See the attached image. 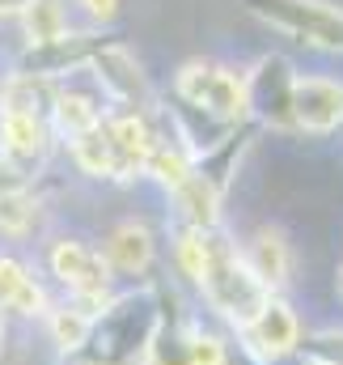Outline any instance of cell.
<instances>
[{"label":"cell","instance_id":"1","mask_svg":"<svg viewBox=\"0 0 343 365\" xmlns=\"http://www.w3.org/2000/svg\"><path fill=\"white\" fill-rule=\"evenodd\" d=\"M157 323H162L157 280L115 289L102 302V310H93L85 344L60 357V365H149Z\"/></svg>","mask_w":343,"mask_h":365},{"label":"cell","instance_id":"2","mask_svg":"<svg viewBox=\"0 0 343 365\" xmlns=\"http://www.w3.org/2000/svg\"><path fill=\"white\" fill-rule=\"evenodd\" d=\"M195 293L208 306V319L216 327H225V331H246L250 319L263 310V302L271 297V289L246 264L242 242L225 225L208 230V259H204V272H199Z\"/></svg>","mask_w":343,"mask_h":365},{"label":"cell","instance_id":"3","mask_svg":"<svg viewBox=\"0 0 343 365\" xmlns=\"http://www.w3.org/2000/svg\"><path fill=\"white\" fill-rule=\"evenodd\" d=\"M170 102L199 110L221 128L246 123V64L221 56H191L170 73Z\"/></svg>","mask_w":343,"mask_h":365},{"label":"cell","instance_id":"4","mask_svg":"<svg viewBox=\"0 0 343 365\" xmlns=\"http://www.w3.org/2000/svg\"><path fill=\"white\" fill-rule=\"evenodd\" d=\"M43 272L60 289V297H73L89 310H102V302L119 289L102 247L81 234H47L43 238Z\"/></svg>","mask_w":343,"mask_h":365},{"label":"cell","instance_id":"5","mask_svg":"<svg viewBox=\"0 0 343 365\" xmlns=\"http://www.w3.org/2000/svg\"><path fill=\"white\" fill-rule=\"evenodd\" d=\"M258 26L292 38L305 51L343 60V4L339 0H242Z\"/></svg>","mask_w":343,"mask_h":365},{"label":"cell","instance_id":"6","mask_svg":"<svg viewBox=\"0 0 343 365\" xmlns=\"http://www.w3.org/2000/svg\"><path fill=\"white\" fill-rule=\"evenodd\" d=\"M297 64L284 51H258L246 64V119L258 132L297 136L292 123V90H297Z\"/></svg>","mask_w":343,"mask_h":365},{"label":"cell","instance_id":"7","mask_svg":"<svg viewBox=\"0 0 343 365\" xmlns=\"http://www.w3.org/2000/svg\"><path fill=\"white\" fill-rule=\"evenodd\" d=\"M89 73L97 81V90L106 93L110 110H140V115H157L162 110V93L153 86V77L144 73L140 56L123 38L110 34L97 47V56L89 60Z\"/></svg>","mask_w":343,"mask_h":365},{"label":"cell","instance_id":"8","mask_svg":"<svg viewBox=\"0 0 343 365\" xmlns=\"http://www.w3.org/2000/svg\"><path fill=\"white\" fill-rule=\"evenodd\" d=\"M106 38H110L106 30L77 26V30H68L64 38H51V43H34V47H21L17 43L4 68L9 73H26V77H43V81H64L68 73L89 68V60L97 56V47Z\"/></svg>","mask_w":343,"mask_h":365},{"label":"cell","instance_id":"9","mask_svg":"<svg viewBox=\"0 0 343 365\" xmlns=\"http://www.w3.org/2000/svg\"><path fill=\"white\" fill-rule=\"evenodd\" d=\"M106 115H110V102H106V93L97 90L89 68L68 73L64 81H56L51 106H47V123H51L56 145H68V140L85 136L89 128H97Z\"/></svg>","mask_w":343,"mask_h":365},{"label":"cell","instance_id":"10","mask_svg":"<svg viewBox=\"0 0 343 365\" xmlns=\"http://www.w3.org/2000/svg\"><path fill=\"white\" fill-rule=\"evenodd\" d=\"M0 153H4V162H9L21 179L34 182L47 170L51 153H56V136H51L47 115L0 106Z\"/></svg>","mask_w":343,"mask_h":365},{"label":"cell","instance_id":"11","mask_svg":"<svg viewBox=\"0 0 343 365\" xmlns=\"http://www.w3.org/2000/svg\"><path fill=\"white\" fill-rule=\"evenodd\" d=\"M102 255L110 264L115 280H132V284H149L153 268L162 259V238L144 217H123L106 230L102 238Z\"/></svg>","mask_w":343,"mask_h":365},{"label":"cell","instance_id":"12","mask_svg":"<svg viewBox=\"0 0 343 365\" xmlns=\"http://www.w3.org/2000/svg\"><path fill=\"white\" fill-rule=\"evenodd\" d=\"M51 289L38 276V268L21 255L0 247V314L4 319H21V323H43L51 310Z\"/></svg>","mask_w":343,"mask_h":365},{"label":"cell","instance_id":"13","mask_svg":"<svg viewBox=\"0 0 343 365\" xmlns=\"http://www.w3.org/2000/svg\"><path fill=\"white\" fill-rule=\"evenodd\" d=\"M297 136H335L343 128V77L301 73L292 90Z\"/></svg>","mask_w":343,"mask_h":365},{"label":"cell","instance_id":"14","mask_svg":"<svg viewBox=\"0 0 343 365\" xmlns=\"http://www.w3.org/2000/svg\"><path fill=\"white\" fill-rule=\"evenodd\" d=\"M242 336L250 340V349L258 357H267L275 365V361H288V357L301 353V336L305 331H301V314L292 310V302L284 293H271Z\"/></svg>","mask_w":343,"mask_h":365},{"label":"cell","instance_id":"15","mask_svg":"<svg viewBox=\"0 0 343 365\" xmlns=\"http://www.w3.org/2000/svg\"><path fill=\"white\" fill-rule=\"evenodd\" d=\"M242 251H246V264L255 268V276L271 289V293H284V289H288L297 255H292V242H288V234H284L280 225H271V221L258 225L255 234L242 242Z\"/></svg>","mask_w":343,"mask_h":365},{"label":"cell","instance_id":"16","mask_svg":"<svg viewBox=\"0 0 343 365\" xmlns=\"http://www.w3.org/2000/svg\"><path fill=\"white\" fill-rule=\"evenodd\" d=\"M166 200H170L174 225H191V230H221L225 225V195L199 170H191Z\"/></svg>","mask_w":343,"mask_h":365},{"label":"cell","instance_id":"17","mask_svg":"<svg viewBox=\"0 0 343 365\" xmlns=\"http://www.w3.org/2000/svg\"><path fill=\"white\" fill-rule=\"evenodd\" d=\"M43 242L47 238V200L30 187L0 195V242Z\"/></svg>","mask_w":343,"mask_h":365},{"label":"cell","instance_id":"18","mask_svg":"<svg viewBox=\"0 0 343 365\" xmlns=\"http://www.w3.org/2000/svg\"><path fill=\"white\" fill-rule=\"evenodd\" d=\"M68 162L73 170L89 182H106V187H123L119 179V158H115V145H110V132H106V119L97 128H89L85 136L68 140Z\"/></svg>","mask_w":343,"mask_h":365},{"label":"cell","instance_id":"19","mask_svg":"<svg viewBox=\"0 0 343 365\" xmlns=\"http://www.w3.org/2000/svg\"><path fill=\"white\" fill-rule=\"evenodd\" d=\"M13 26L21 34L17 43L34 47V43H51V38H64L68 30H77V13H73V0H30Z\"/></svg>","mask_w":343,"mask_h":365},{"label":"cell","instance_id":"20","mask_svg":"<svg viewBox=\"0 0 343 365\" xmlns=\"http://www.w3.org/2000/svg\"><path fill=\"white\" fill-rule=\"evenodd\" d=\"M89 323H93V310H89V306L73 302V297H56V302H51L43 327H47V340L56 344V357H68V353H77V349L85 344Z\"/></svg>","mask_w":343,"mask_h":365},{"label":"cell","instance_id":"21","mask_svg":"<svg viewBox=\"0 0 343 365\" xmlns=\"http://www.w3.org/2000/svg\"><path fill=\"white\" fill-rule=\"evenodd\" d=\"M204 259H208V230H191V225H174L170 234V264L174 276L182 284H199V272H204Z\"/></svg>","mask_w":343,"mask_h":365},{"label":"cell","instance_id":"22","mask_svg":"<svg viewBox=\"0 0 343 365\" xmlns=\"http://www.w3.org/2000/svg\"><path fill=\"white\" fill-rule=\"evenodd\" d=\"M301 361L343 365V327H318L301 336Z\"/></svg>","mask_w":343,"mask_h":365},{"label":"cell","instance_id":"23","mask_svg":"<svg viewBox=\"0 0 343 365\" xmlns=\"http://www.w3.org/2000/svg\"><path fill=\"white\" fill-rule=\"evenodd\" d=\"M73 13H81L89 30H110L123 13V0H73Z\"/></svg>","mask_w":343,"mask_h":365},{"label":"cell","instance_id":"24","mask_svg":"<svg viewBox=\"0 0 343 365\" xmlns=\"http://www.w3.org/2000/svg\"><path fill=\"white\" fill-rule=\"evenodd\" d=\"M225 365H271V361L258 357L242 331H225Z\"/></svg>","mask_w":343,"mask_h":365},{"label":"cell","instance_id":"25","mask_svg":"<svg viewBox=\"0 0 343 365\" xmlns=\"http://www.w3.org/2000/svg\"><path fill=\"white\" fill-rule=\"evenodd\" d=\"M30 0H0V21H17V13L26 9Z\"/></svg>","mask_w":343,"mask_h":365},{"label":"cell","instance_id":"26","mask_svg":"<svg viewBox=\"0 0 343 365\" xmlns=\"http://www.w3.org/2000/svg\"><path fill=\"white\" fill-rule=\"evenodd\" d=\"M4 349H9V319L0 314V357H4Z\"/></svg>","mask_w":343,"mask_h":365},{"label":"cell","instance_id":"27","mask_svg":"<svg viewBox=\"0 0 343 365\" xmlns=\"http://www.w3.org/2000/svg\"><path fill=\"white\" fill-rule=\"evenodd\" d=\"M339 293H343V264H339Z\"/></svg>","mask_w":343,"mask_h":365},{"label":"cell","instance_id":"28","mask_svg":"<svg viewBox=\"0 0 343 365\" xmlns=\"http://www.w3.org/2000/svg\"><path fill=\"white\" fill-rule=\"evenodd\" d=\"M301 365H314V361H301Z\"/></svg>","mask_w":343,"mask_h":365}]
</instances>
